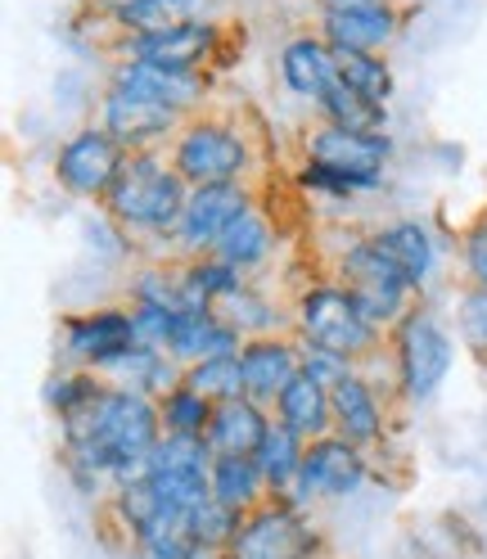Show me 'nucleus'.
Returning a JSON list of instances; mask_svg holds the SVG:
<instances>
[{
  "instance_id": "473e14b6",
  "label": "nucleus",
  "mask_w": 487,
  "mask_h": 559,
  "mask_svg": "<svg viewBox=\"0 0 487 559\" xmlns=\"http://www.w3.org/2000/svg\"><path fill=\"white\" fill-rule=\"evenodd\" d=\"M338 63V82L347 91H361L375 104H389L393 95V68L379 59V55H357V50H334Z\"/></svg>"
},
{
  "instance_id": "f03ea898",
  "label": "nucleus",
  "mask_w": 487,
  "mask_h": 559,
  "mask_svg": "<svg viewBox=\"0 0 487 559\" xmlns=\"http://www.w3.org/2000/svg\"><path fill=\"white\" fill-rule=\"evenodd\" d=\"M294 325H298V338L307 347L347 357L353 366H361L379 353V325L366 317L361 302L347 294L338 280H330V285H311V289L298 294Z\"/></svg>"
},
{
  "instance_id": "412c9836",
  "label": "nucleus",
  "mask_w": 487,
  "mask_h": 559,
  "mask_svg": "<svg viewBox=\"0 0 487 559\" xmlns=\"http://www.w3.org/2000/svg\"><path fill=\"white\" fill-rule=\"evenodd\" d=\"M275 425H285L289 433H298L302 442H317L334 433V406H330V389L321 379H311L307 370L289 379V389L275 397Z\"/></svg>"
},
{
  "instance_id": "2eb2a0df",
  "label": "nucleus",
  "mask_w": 487,
  "mask_h": 559,
  "mask_svg": "<svg viewBox=\"0 0 487 559\" xmlns=\"http://www.w3.org/2000/svg\"><path fill=\"white\" fill-rule=\"evenodd\" d=\"M239 366H243V397L258 406H275V397L289 389V379L302 374V338L289 334L243 338Z\"/></svg>"
},
{
  "instance_id": "423d86ee",
  "label": "nucleus",
  "mask_w": 487,
  "mask_h": 559,
  "mask_svg": "<svg viewBox=\"0 0 487 559\" xmlns=\"http://www.w3.org/2000/svg\"><path fill=\"white\" fill-rule=\"evenodd\" d=\"M325 542L298 506L266 501L243 514V528L230 542V559H321Z\"/></svg>"
},
{
  "instance_id": "f8f14e48",
  "label": "nucleus",
  "mask_w": 487,
  "mask_h": 559,
  "mask_svg": "<svg viewBox=\"0 0 487 559\" xmlns=\"http://www.w3.org/2000/svg\"><path fill=\"white\" fill-rule=\"evenodd\" d=\"M99 127L109 131L127 154H141V150H163L177 140L181 131V114L167 109L158 99H145V95H131V91H118L109 86L99 99Z\"/></svg>"
},
{
  "instance_id": "ddd939ff",
  "label": "nucleus",
  "mask_w": 487,
  "mask_h": 559,
  "mask_svg": "<svg viewBox=\"0 0 487 559\" xmlns=\"http://www.w3.org/2000/svg\"><path fill=\"white\" fill-rule=\"evenodd\" d=\"M114 50L122 59L171 68V73H199V68L222 50V27L213 19H199V23L171 27V32H150V37H122Z\"/></svg>"
},
{
  "instance_id": "c85d7f7f",
  "label": "nucleus",
  "mask_w": 487,
  "mask_h": 559,
  "mask_svg": "<svg viewBox=\"0 0 487 559\" xmlns=\"http://www.w3.org/2000/svg\"><path fill=\"white\" fill-rule=\"evenodd\" d=\"M217 317H222L226 325H235L243 338H262V334H275V330L285 325V311L275 307L262 289H253L249 280H243V285H239L230 298L217 302Z\"/></svg>"
},
{
  "instance_id": "4be33fe9",
  "label": "nucleus",
  "mask_w": 487,
  "mask_h": 559,
  "mask_svg": "<svg viewBox=\"0 0 487 559\" xmlns=\"http://www.w3.org/2000/svg\"><path fill=\"white\" fill-rule=\"evenodd\" d=\"M370 239L379 243V253H384L411 280L415 294H420L433 280V271H438V243H433L425 222H411V217L406 222H389V226L370 230Z\"/></svg>"
},
{
  "instance_id": "f704fd0d",
  "label": "nucleus",
  "mask_w": 487,
  "mask_h": 559,
  "mask_svg": "<svg viewBox=\"0 0 487 559\" xmlns=\"http://www.w3.org/2000/svg\"><path fill=\"white\" fill-rule=\"evenodd\" d=\"M131 302L181 311V266H145L131 275Z\"/></svg>"
},
{
  "instance_id": "6ab92c4d",
  "label": "nucleus",
  "mask_w": 487,
  "mask_h": 559,
  "mask_svg": "<svg viewBox=\"0 0 487 559\" xmlns=\"http://www.w3.org/2000/svg\"><path fill=\"white\" fill-rule=\"evenodd\" d=\"M281 78L298 99L321 104L330 95V86L338 82V63H334V46L321 32H302L281 50Z\"/></svg>"
},
{
  "instance_id": "c756f323",
  "label": "nucleus",
  "mask_w": 487,
  "mask_h": 559,
  "mask_svg": "<svg viewBox=\"0 0 487 559\" xmlns=\"http://www.w3.org/2000/svg\"><path fill=\"white\" fill-rule=\"evenodd\" d=\"M325 114V122L353 127V131H370V135H389V104H375L361 91H347L343 82L330 86V95L317 104Z\"/></svg>"
},
{
  "instance_id": "2f4dec72",
  "label": "nucleus",
  "mask_w": 487,
  "mask_h": 559,
  "mask_svg": "<svg viewBox=\"0 0 487 559\" xmlns=\"http://www.w3.org/2000/svg\"><path fill=\"white\" fill-rule=\"evenodd\" d=\"M158 411H163V429L177 438H207V425L217 415V406L199 397L194 389H186V383H177L167 397H158Z\"/></svg>"
},
{
  "instance_id": "f3484780",
  "label": "nucleus",
  "mask_w": 487,
  "mask_h": 559,
  "mask_svg": "<svg viewBox=\"0 0 487 559\" xmlns=\"http://www.w3.org/2000/svg\"><path fill=\"white\" fill-rule=\"evenodd\" d=\"M330 406H334V433L338 438H347L361 451L384 442V406H379V393L361 374V366L330 389Z\"/></svg>"
},
{
  "instance_id": "a878e982",
  "label": "nucleus",
  "mask_w": 487,
  "mask_h": 559,
  "mask_svg": "<svg viewBox=\"0 0 487 559\" xmlns=\"http://www.w3.org/2000/svg\"><path fill=\"white\" fill-rule=\"evenodd\" d=\"M213 501H222L239 514H253L258 506H266L271 487L262 478L258 456H217L213 461Z\"/></svg>"
},
{
  "instance_id": "c9c22d12",
  "label": "nucleus",
  "mask_w": 487,
  "mask_h": 559,
  "mask_svg": "<svg viewBox=\"0 0 487 559\" xmlns=\"http://www.w3.org/2000/svg\"><path fill=\"white\" fill-rule=\"evenodd\" d=\"M456 325H461V338L474 357H483L487 366V289L483 285H470L461 294V307H456Z\"/></svg>"
},
{
  "instance_id": "9d476101",
  "label": "nucleus",
  "mask_w": 487,
  "mask_h": 559,
  "mask_svg": "<svg viewBox=\"0 0 487 559\" xmlns=\"http://www.w3.org/2000/svg\"><path fill=\"white\" fill-rule=\"evenodd\" d=\"M253 203V186L249 181H222V186H194L190 190V203H186V217L177 226V249L186 258H203L217 249V239L249 213Z\"/></svg>"
},
{
  "instance_id": "e433bc0d",
  "label": "nucleus",
  "mask_w": 487,
  "mask_h": 559,
  "mask_svg": "<svg viewBox=\"0 0 487 559\" xmlns=\"http://www.w3.org/2000/svg\"><path fill=\"white\" fill-rule=\"evenodd\" d=\"M302 370H307L311 379H321L325 389H334V383L347 379L357 366L347 361V357H334V353H321V347H307V343H302Z\"/></svg>"
},
{
  "instance_id": "58836bf2",
  "label": "nucleus",
  "mask_w": 487,
  "mask_h": 559,
  "mask_svg": "<svg viewBox=\"0 0 487 559\" xmlns=\"http://www.w3.org/2000/svg\"><path fill=\"white\" fill-rule=\"evenodd\" d=\"M321 14H347V10H370V5H384V0H317Z\"/></svg>"
},
{
  "instance_id": "393cba45",
  "label": "nucleus",
  "mask_w": 487,
  "mask_h": 559,
  "mask_svg": "<svg viewBox=\"0 0 487 559\" xmlns=\"http://www.w3.org/2000/svg\"><path fill=\"white\" fill-rule=\"evenodd\" d=\"M302 456H307V442L298 433H289L285 425H271L262 451H258V465L262 478L271 487V501H298V478H302Z\"/></svg>"
},
{
  "instance_id": "a211bd4d",
  "label": "nucleus",
  "mask_w": 487,
  "mask_h": 559,
  "mask_svg": "<svg viewBox=\"0 0 487 559\" xmlns=\"http://www.w3.org/2000/svg\"><path fill=\"white\" fill-rule=\"evenodd\" d=\"M243 347V334L226 325L217 311H177L167 330V353L181 366L207 361V357H235Z\"/></svg>"
},
{
  "instance_id": "39448f33",
  "label": "nucleus",
  "mask_w": 487,
  "mask_h": 559,
  "mask_svg": "<svg viewBox=\"0 0 487 559\" xmlns=\"http://www.w3.org/2000/svg\"><path fill=\"white\" fill-rule=\"evenodd\" d=\"M334 280L361 302V311H366V317H370L379 330L397 325L406 311H411L415 285H411V280H406L384 253H379V243H375L370 235L353 239V243H347V249L338 253Z\"/></svg>"
},
{
  "instance_id": "4468645a",
  "label": "nucleus",
  "mask_w": 487,
  "mask_h": 559,
  "mask_svg": "<svg viewBox=\"0 0 487 559\" xmlns=\"http://www.w3.org/2000/svg\"><path fill=\"white\" fill-rule=\"evenodd\" d=\"M131 343H135L131 307H95V311H82V317H68L63 321L59 353L73 361V366L104 370Z\"/></svg>"
},
{
  "instance_id": "6e6552de",
  "label": "nucleus",
  "mask_w": 487,
  "mask_h": 559,
  "mask_svg": "<svg viewBox=\"0 0 487 559\" xmlns=\"http://www.w3.org/2000/svg\"><path fill=\"white\" fill-rule=\"evenodd\" d=\"M213 447L203 438H177L167 433L158 442V451L150 456V483L158 487V497L181 510V514H194L203 501H213Z\"/></svg>"
},
{
  "instance_id": "20e7f679",
  "label": "nucleus",
  "mask_w": 487,
  "mask_h": 559,
  "mask_svg": "<svg viewBox=\"0 0 487 559\" xmlns=\"http://www.w3.org/2000/svg\"><path fill=\"white\" fill-rule=\"evenodd\" d=\"M167 163L181 171V177L194 186H222V181H243L253 167V150L243 131L226 118H190L177 140L167 145Z\"/></svg>"
},
{
  "instance_id": "f257e3e1",
  "label": "nucleus",
  "mask_w": 487,
  "mask_h": 559,
  "mask_svg": "<svg viewBox=\"0 0 487 559\" xmlns=\"http://www.w3.org/2000/svg\"><path fill=\"white\" fill-rule=\"evenodd\" d=\"M190 203V181L167 163L163 150L127 154L114 190L104 194V213L122 235H154V239H177V226Z\"/></svg>"
},
{
  "instance_id": "4c0bfd02",
  "label": "nucleus",
  "mask_w": 487,
  "mask_h": 559,
  "mask_svg": "<svg viewBox=\"0 0 487 559\" xmlns=\"http://www.w3.org/2000/svg\"><path fill=\"white\" fill-rule=\"evenodd\" d=\"M465 271H470V285H483L487 289V217L478 226L465 230Z\"/></svg>"
},
{
  "instance_id": "7ed1b4c3",
  "label": "nucleus",
  "mask_w": 487,
  "mask_h": 559,
  "mask_svg": "<svg viewBox=\"0 0 487 559\" xmlns=\"http://www.w3.org/2000/svg\"><path fill=\"white\" fill-rule=\"evenodd\" d=\"M456 361V343L447 325L438 321L433 307H411L393 325V366H397V389L411 406H425L438 397V389Z\"/></svg>"
},
{
  "instance_id": "9b49d317",
  "label": "nucleus",
  "mask_w": 487,
  "mask_h": 559,
  "mask_svg": "<svg viewBox=\"0 0 487 559\" xmlns=\"http://www.w3.org/2000/svg\"><path fill=\"white\" fill-rule=\"evenodd\" d=\"M370 478L366 465V451L353 447L347 438L330 433L307 442V456H302V478H298V510L311 501H343V497H357Z\"/></svg>"
},
{
  "instance_id": "bb28decb",
  "label": "nucleus",
  "mask_w": 487,
  "mask_h": 559,
  "mask_svg": "<svg viewBox=\"0 0 487 559\" xmlns=\"http://www.w3.org/2000/svg\"><path fill=\"white\" fill-rule=\"evenodd\" d=\"M271 249H275V235H271V222H266V213L262 207H249L222 239H217V249H213V258H222L226 266H235V271H258L266 258H271Z\"/></svg>"
},
{
  "instance_id": "72a5a7b5",
  "label": "nucleus",
  "mask_w": 487,
  "mask_h": 559,
  "mask_svg": "<svg viewBox=\"0 0 487 559\" xmlns=\"http://www.w3.org/2000/svg\"><path fill=\"white\" fill-rule=\"evenodd\" d=\"M239 528H243V514L222 501H203L190 514V537H194V546H207V550H230Z\"/></svg>"
},
{
  "instance_id": "b1692460",
  "label": "nucleus",
  "mask_w": 487,
  "mask_h": 559,
  "mask_svg": "<svg viewBox=\"0 0 487 559\" xmlns=\"http://www.w3.org/2000/svg\"><path fill=\"white\" fill-rule=\"evenodd\" d=\"M118 27V41L122 37H150V32H171V27H186L203 19V0H114L104 10Z\"/></svg>"
},
{
  "instance_id": "5701e85b",
  "label": "nucleus",
  "mask_w": 487,
  "mask_h": 559,
  "mask_svg": "<svg viewBox=\"0 0 487 559\" xmlns=\"http://www.w3.org/2000/svg\"><path fill=\"white\" fill-rule=\"evenodd\" d=\"M275 419L266 415V406L239 397V402H226L217 406L213 425H207V447H213V456H258L266 433H271Z\"/></svg>"
},
{
  "instance_id": "cd10ccee",
  "label": "nucleus",
  "mask_w": 487,
  "mask_h": 559,
  "mask_svg": "<svg viewBox=\"0 0 487 559\" xmlns=\"http://www.w3.org/2000/svg\"><path fill=\"white\" fill-rule=\"evenodd\" d=\"M109 510H114V519H118V528L127 533V546L141 537V533H150L163 514H171V506L158 497V487H154L150 478H135V483L114 487Z\"/></svg>"
},
{
  "instance_id": "dca6fc26",
  "label": "nucleus",
  "mask_w": 487,
  "mask_h": 559,
  "mask_svg": "<svg viewBox=\"0 0 487 559\" xmlns=\"http://www.w3.org/2000/svg\"><path fill=\"white\" fill-rule=\"evenodd\" d=\"M109 86L131 91V95H145V99H158V104H167V109H177L181 118L194 114L199 104L207 99V78L203 73H171V68L141 63V59H118Z\"/></svg>"
},
{
  "instance_id": "7c9ffc66",
  "label": "nucleus",
  "mask_w": 487,
  "mask_h": 559,
  "mask_svg": "<svg viewBox=\"0 0 487 559\" xmlns=\"http://www.w3.org/2000/svg\"><path fill=\"white\" fill-rule=\"evenodd\" d=\"M186 389H194L199 397H207L213 406H226V402H239L243 397V366H239V353L235 357H207V361H194L186 366Z\"/></svg>"
},
{
  "instance_id": "0eeeda50",
  "label": "nucleus",
  "mask_w": 487,
  "mask_h": 559,
  "mask_svg": "<svg viewBox=\"0 0 487 559\" xmlns=\"http://www.w3.org/2000/svg\"><path fill=\"white\" fill-rule=\"evenodd\" d=\"M302 150H307V163H321V167L338 171L343 181H353L361 194H370V190L384 186V171H389V158H393V140L338 127V122H321L317 131H307Z\"/></svg>"
},
{
  "instance_id": "aec40b11",
  "label": "nucleus",
  "mask_w": 487,
  "mask_h": 559,
  "mask_svg": "<svg viewBox=\"0 0 487 559\" xmlns=\"http://www.w3.org/2000/svg\"><path fill=\"white\" fill-rule=\"evenodd\" d=\"M402 27V10L393 0L370 10H347V14H321V37L334 50H357V55H375L384 50Z\"/></svg>"
},
{
  "instance_id": "1a4fd4ad",
  "label": "nucleus",
  "mask_w": 487,
  "mask_h": 559,
  "mask_svg": "<svg viewBox=\"0 0 487 559\" xmlns=\"http://www.w3.org/2000/svg\"><path fill=\"white\" fill-rule=\"evenodd\" d=\"M127 150L104 127H82L78 135H68L59 154H55V181L78 194V199H95L104 203V194L114 190L118 171H122Z\"/></svg>"
}]
</instances>
